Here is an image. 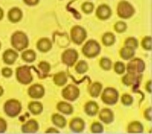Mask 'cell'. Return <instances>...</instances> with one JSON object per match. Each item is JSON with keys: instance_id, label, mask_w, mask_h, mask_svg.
I'll return each mask as SVG.
<instances>
[{"instance_id": "obj_16", "label": "cell", "mask_w": 152, "mask_h": 134, "mask_svg": "<svg viewBox=\"0 0 152 134\" xmlns=\"http://www.w3.org/2000/svg\"><path fill=\"white\" fill-rule=\"evenodd\" d=\"M70 128L75 133H80L84 130L85 123L83 119L80 118L73 119L69 124Z\"/></svg>"}, {"instance_id": "obj_48", "label": "cell", "mask_w": 152, "mask_h": 134, "mask_svg": "<svg viewBox=\"0 0 152 134\" xmlns=\"http://www.w3.org/2000/svg\"><path fill=\"white\" fill-rule=\"evenodd\" d=\"M1 43L0 42V49H1Z\"/></svg>"}, {"instance_id": "obj_12", "label": "cell", "mask_w": 152, "mask_h": 134, "mask_svg": "<svg viewBox=\"0 0 152 134\" xmlns=\"http://www.w3.org/2000/svg\"><path fill=\"white\" fill-rule=\"evenodd\" d=\"M112 15V10L108 5L103 4L99 5L96 11V15L98 18L102 20L109 19Z\"/></svg>"}, {"instance_id": "obj_29", "label": "cell", "mask_w": 152, "mask_h": 134, "mask_svg": "<svg viewBox=\"0 0 152 134\" xmlns=\"http://www.w3.org/2000/svg\"><path fill=\"white\" fill-rule=\"evenodd\" d=\"M28 109L32 114L34 115H38L43 111V105L38 101H33L29 104Z\"/></svg>"}, {"instance_id": "obj_42", "label": "cell", "mask_w": 152, "mask_h": 134, "mask_svg": "<svg viewBox=\"0 0 152 134\" xmlns=\"http://www.w3.org/2000/svg\"><path fill=\"white\" fill-rule=\"evenodd\" d=\"M145 117L146 120L151 121H152V108H149L145 110Z\"/></svg>"}, {"instance_id": "obj_32", "label": "cell", "mask_w": 152, "mask_h": 134, "mask_svg": "<svg viewBox=\"0 0 152 134\" xmlns=\"http://www.w3.org/2000/svg\"><path fill=\"white\" fill-rule=\"evenodd\" d=\"M112 61L107 57H103L100 61V66L105 71L110 70L112 68Z\"/></svg>"}, {"instance_id": "obj_7", "label": "cell", "mask_w": 152, "mask_h": 134, "mask_svg": "<svg viewBox=\"0 0 152 134\" xmlns=\"http://www.w3.org/2000/svg\"><path fill=\"white\" fill-rule=\"evenodd\" d=\"M16 77L19 82L27 85L31 83L33 79L31 72V67L28 66H22L16 70Z\"/></svg>"}, {"instance_id": "obj_24", "label": "cell", "mask_w": 152, "mask_h": 134, "mask_svg": "<svg viewBox=\"0 0 152 134\" xmlns=\"http://www.w3.org/2000/svg\"><path fill=\"white\" fill-rule=\"evenodd\" d=\"M135 50L131 47L124 46L120 51V55L124 60H129L132 58L135 55Z\"/></svg>"}, {"instance_id": "obj_34", "label": "cell", "mask_w": 152, "mask_h": 134, "mask_svg": "<svg viewBox=\"0 0 152 134\" xmlns=\"http://www.w3.org/2000/svg\"><path fill=\"white\" fill-rule=\"evenodd\" d=\"M125 46L131 47L134 50L136 49L139 46L138 41L135 38L129 37L125 41Z\"/></svg>"}, {"instance_id": "obj_2", "label": "cell", "mask_w": 152, "mask_h": 134, "mask_svg": "<svg viewBox=\"0 0 152 134\" xmlns=\"http://www.w3.org/2000/svg\"><path fill=\"white\" fill-rule=\"evenodd\" d=\"M101 50L100 45L97 41L90 39L83 46L82 52L84 55L88 58H94L100 54Z\"/></svg>"}, {"instance_id": "obj_18", "label": "cell", "mask_w": 152, "mask_h": 134, "mask_svg": "<svg viewBox=\"0 0 152 134\" xmlns=\"http://www.w3.org/2000/svg\"><path fill=\"white\" fill-rule=\"evenodd\" d=\"M37 49L42 52H47L52 48V43L48 38H42L37 43Z\"/></svg>"}, {"instance_id": "obj_36", "label": "cell", "mask_w": 152, "mask_h": 134, "mask_svg": "<svg viewBox=\"0 0 152 134\" xmlns=\"http://www.w3.org/2000/svg\"><path fill=\"white\" fill-rule=\"evenodd\" d=\"M114 29L118 33H123L127 30V24L122 21H118L114 25Z\"/></svg>"}, {"instance_id": "obj_31", "label": "cell", "mask_w": 152, "mask_h": 134, "mask_svg": "<svg viewBox=\"0 0 152 134\" xmlns=\"http://www.w3.org/2000/svg\"><path fill=\"white\" fill-rule=\"evenodd\" d=\"M89 69V66L86 61H80L75 66V70L79 74H83L87 72Z\"/></svg>"}, {"instance_id": "obj_19", "label": "cell", "mask_w": 152, "mask_h": 134, "mask_svg": "<svg viewBox=\"0 0 152 134\" xmlns=\"http://www.w3.org/2000/svg\"><path fill=\"white\" fill-rule=\"evenodd\" d=\"M99 110V106L95 101H90L86 103L84 107L86 114L90 117L96 115Z\"/></svg>"}, {"instance_id": "obj_47", "label": "cell", "mask_w": 152, "mask_h": 134, "mask_svg": "<svg viewBox=\"0 0 152 134\" xmlns=\"http://www.w3.org/2000/svg\"><path fill=\"white\" fill-rule=\"evenodd\" d=\"M4 89L1 86H0V97L1 96L4 94Z\"/></svg>"}, {"instance_id": "obj_13", "label": "cell", "mask_w": 152, "mask_h": 134, "mask_svg": "<svg viewBox=\"0 0 152 134\" xmlns=\"http://www.w3.org/2000/svg\"><path fill=\"white\" fill-rule=\"evenodd\" d=\"M45 90L43 86L39 84H34L31 86L28 90L29 96L34 99H40L45 95Z\"/></svg>"}, {"instance_id": "obj_17", "label": "cell", "mask_w": 152, "mask_h": 134, "mask_svg": "<svg viewBox=\"0 0 152 134\" xmlns=\"http://www.w3.org/2000/svg\"><path fill=\"white\" fill-rule=\"evenodd\" d=\"M22 17L23 13L19 8H12L8 13V18L12 23H18L21 20Z\"/></svg>"}, {"instance_id": "obj_20", "label": "cell", "mask_w": 152, "mask_h": 134, "mask_svg": "<svg viewBox=\"0 0 152 134\" xmlns=\"http://www.w3.org/2000/svg\"><path fill=\"white\" fill-rule=\"evenodd\" d=\"M39 129V125L34 120H31L22 127V130L26 133H35Z\"/></svg>"}, {"instance_id": "obj_38", "label": "cell", "mask_w": 152, "mask_h": 134, "mask_svg": "<svg viewBox=\"0 0 152 134\" xmlns=\"http://www.w3.org/2000/svg\"><path fill=\"white\" fill-rule=\"evenodd\" d=\"M104 130L103 125L100 122H94L91 125V131L93 133H102Z\"/></svg>"}, {"instance_id": "obj_1", "label": "cell", "mask_w": 152, "mask_h": 134, "mask_svg": "<svg viewBox=\"0 0 152 134\" xmlns=\"http://www.w3.org/2000/svg\"><path fill=\"white\" fill-rule=\"evenodd\" d=\"M11 42L12 46L18 51H21L27 48L29 43L27 35L19 31L15 32L12 35Z\"/></svg>"}, {"instance_id": "obj_9", "label": "cell", "mask_w": 152, "mask_h": 134, "mask_svg": "<svg viewBox=\"0 0 152 134\" xmlns=\"http://www.w3.org/2000/svg\"><path fill=\"white\" fill-rule=\"evenodd\" d=\"M79 55L77 51L72 49H69L64 52L62 55V61L65 65L68 66H72L77 62Z\"/></svg>"}, {"instance_id": "obj_8", "label": "cell", "mask_w": 152, "mask_h": 134, "mask_svg": "<svg viewBox=\"0 0 152 134\" xmlns=\"http://www.w3.org/2000/svg\"><path fill=\"white\" fill-rule=\"evenodd\" d=\"M145 69V64L141 59L134 58L129 62L127 66V72L141 74Z\"/></svg>"}, {"instance_id": "obj_11", "label": "cell", "mask_w": 152, "mask_h": 134, "mask_svg": "<svg viewBox=\"0 0 152 134\" xmlns=\"http://www.w3.org/2000/svg\"><path fill=\"white\" fill-rule=\"evenodd\" d=\"M142 74H136L128 73L122 79V81L125 85L130 86L140 84L142 80Z\"/></svg>"}, {"instance_id": "obj_22", "label": "cell", "mask_w": 152, "mask_h": 134, "mask_svg": "<svg viewBox=\"0 0 152 134\" xmlns=\"http://www.w3.org/2000/svg\"><path fill=\"white\" fill-rule=\"evenodd\" d=\"M57 109L60 112L66 115H70L73 112L72 106L65 101H61L57 104Z\"/></svg>"}, {"instance_id": "obj_43", "label": "cell", "mask_w": 152, "mask_h": 134, "mask_svg": "<svg viewBox=\"0 0 152 134\" xmlns=\"http://www.w3.org/2000/svg\"><path fill=\"white\" fill-rule=\"evenodd\" d=\"M23 1L28 6H34L39 4V0H23Z\"/></svg>"}, {"instance_id": "obj_35", "label": "cell", "mask_w": 152, "mask_h": 134, "mask_svg": "<svg viewBox=\"0 0 152 134\" xmlns=\"http://www.w3.org/2000/svg\"><path fill=\"white\" fill-rule=\"evenodd\" d=\"M81 10L86 14H91L94 11V6L91 2L86 1L84 3L81 5Z\"/></svg>"}, {"instance_id": "obj_28", "label": "cell", "mask_w": 152, "mask_h": 134, "mask_svg": "<svg viewBox=\"0 0 152 134\" xmlns=\"http://www.w3.org/2000/svg\"><path fill=\"white\" fill-rule=\"evenodd\" d=\"M115 36L112 32L104 33L102 37L103 44L105 46H111L114 45L115 42Z\"/></svg>"}, {"instance_id": "obj_40", "label": "cell", "mask_w": 152, "mask_h": 134, "mask_svg": "<svg viewBox=\"0 0 152 134\" xmlns=\"http://www.w3.org/2000/svg\"><path fill=\"white\" fill-rule=\"evenodd\" d=\"M1 74L4 77H9L11 76L13 74V71L8 67H5L1 70Z\"/></svg>"}, {"instance_id": "obj_30", "label": "cell", "mask_w": 152, "mask_h": 134, "mask_svg": "<svg viewBox=\"0 0 152 134\" xmlns=\"http://www.w3.org/2000/svg\"><path fill=\"white\" fill-rule=\"evenodd\" d=\"M22 58L26 62L31 63L35 60L36 55L34 51L28 50L23 52L21 55Z\"/></svg>"}, {"instance_id": "obj_27", "label": "cell", "mask_w": 152, "mask_h": 134, "mask_svg": "<svg viewBox=\"0 0 152 134\" xmlns=\"http://www.w3.org/2000/svg\"><path fill=\"white\" fill-rule=\"evenodd\" d=\"M38 66L39 69V72H38L39 74V77L41 78L47 77L51 70V66L49 63L47 62H42L39 63Z\"/></svg>"}, {"instance_id": "obj_3", "label": "cell", "mask_w": 152, "mask_h": 134, "mask_svg": "<svg viewBox=\"0 0 152 134\" xmlns=\"http://www.w3.org/2000/svg\"><path fill=\"white\" fill-rule=\"evenodd\" d=\"M134 8L126 1H121L118 4L117 14L122 19H127L132 17L135 14Z\"/></svg>"}, {"instance_id": "obj_45", "label": "cell", "mask_w": 152, "mask_h": 134, "mask_svg": "<svg viewBox=\"0 0 152 134\" xmlns=\"http://www.w3.org/2000/svg\"><path fill=\"white\" fill-rule=\"evenodd\" d=\"M46 133H59L58 131L56 129V128H49L48 130H47V131L46 132Z\"/></svg>"}, {"instance_id": "obj_14", "label": "cell", "mask_w": 152, "mask_h": 134, "mask_svg": "<svg viewBox=\"0 0 152 134\" xmlns=\"http://www.w3.org/2000/svg\"><path fill=\"white\" fill-rule=\"evenodd\" d=\"M18 57L16 51L12 49H8L3 53V59L7 65H13Z\"/></svg>"}, {"instance_id": "obj_41", "label": "cell", "mask_w": 152, "mask_h": 134, "mask_svg": "<svg viewBox=\"0 0 152 134\" xmlns=\"http://www.w3.org/2000/svg\"><path fill=\"white\" fill-rule=\"evenodd\" d=\"M7 122L3 118H0V133H3L7 130Z\"/></svg>"}, {"instance_id": "obj_5", "label": "cell", "mask_w": 152, "mask_h": 134, "mask_svg": "<svg viewBox=\"0 0 152 134\" xmlns=\"http://www.w3.org/2000/svg\"><path fill=\"white\" fill-rule=\"evenodd\" d=\"M20 103L15 99L9 100L4 105V111L8 117H15L18 115L21 111Z\"/></svg>"}, {"instance_id": "obj_4", "label": "cell", "mask_w": 152, "mask_h": 134, "mask_svg": "<svg viewBox=\"0 0 152 134\" xmlns=\"http://www.w3.org/2000/svg\"><path fill=\"white\" fill-rule=\"evenodd\" d=\"M119 93L113 87H107L104 90L101 99L103 103L108 105H114L118 103Z\"/></svg>"}, {"instance_id": "obj_26", "label": "cell", "mask_w": 152, "mask_h": 134, "mask_svg": "<svg viewBox=\"0 0 152 134\" xmlns=\"http://www.w3.org/2000/svg\"><path fill=\"white\" fill-rule=\"evenodd\" d=\"M53 79V82L56 85L63 86L67 82V77L65 72H61L55 74Z\"/></svg>"}, {"instance_id": "obj_23", "label": "cell", "mask_w": 152, "mask_h": 134, "mask_svg": "<svg viewBox=\"0 0 152 134\" xmlns=\"http://www.w3.org/2000/svg\"><path fill=\"white\" fill-rule=\"evenodd\" d=\"M103 89V85L100 82H94L90 85L89 91L90 94L92 97H98L100 95L102 90Z\"/></svg>"}, {"instance_id": "obj_37", "label": "cell", "mask_w": 152, "mask_h": 134, "mask_svg": "<svg viewBox=\"0 0 152 134\" xmlns=\"http://www.w3.org/2000/svg\"><path fill=\"white\" fill-rule=\"evenodd\" d=\"M126 67L124 63L121 62H116L114 65V71L117 74L121 75L125 72Z\"/></svg>"}, {"instance_id": "obj_25", "label": "cell", "mask_w": 152, "mask_h": 134, "mask_svg": "<svg viewBox=\"0 0 152 134\" xmlns=\"http://www.w3.org/2000/svg\"><path fill=\"white\" fill-rule=\"evenodd\" d=\"M53 124L56 127L60 128L65 127L66 125V120L63 116L58 114H55L52 117Z\"/></svg>"}, {"instance_id": "obj_44", "label": "cell", "mask_w": 152, "mask_h": 134, "mask_svg": "<svg viewBox=\"0 0 152 134\" xmlns=\"http://www.w3.org/2000/svg\"><path fill=\"white\" fill-rule=\"evenodd\" d=\"M146 90L149 93H152V81L151 80L149 81L146 84L145 86Z\"/></svg>"}, {"instance_id": "obj_39", "label": "cell", "mask_w": 152, "mask_h": 134, "mask_svg": "<svg viewBox=\"0 0 152 134\" xmlns=\"http://www.w3.org/2000/svg\"><path fill=\"white\" fill-rule=\"evenodd\" d=\"M121 101L123 105L129 106L133 103V98L129 94H124L122 96Z\"/></svg>"}, {"instance_id": "obj_21", "label": "cell", "mask_w": 152, "mask_h": 134, "mask_svg": "<svg viewBox=\"0 0 152 134\" xmlns=\"http://www.w3.org/2000/svg\"><path fill=\"white\" fill-rule=\"evenodd\" d=\"M144 127L142 124L139 121L132 122L128 125V133H142L143 132Z\"/></svg>"}, {"instance_id": "obj_15", "label": "cell", "mask_w": 152, "mask_h": 134, "mask_svg": "<svg viewBox=\"0 0 152 134\" xmlns=\"http://www.w3.org/2000/svg\"><path fill=\"white\" fill-rule=\"evenodd\" d=\"M99 117L104 124H110L114 121V113L111 109L104 108L99 113Z\"/></svg>"}, {"instance_id": "obj_46", "label": "cell", "mask_w": 152, "mask_h": 134, "mask_svg": "<svg viewBox=\"0 0 152 134\" xmlns=\"http://www.w3.org/2000/svg\"><path fill=\"white\" fill-rule=\"evenodd\" d=\"M4 12L3 9L0 7V20H1L4 17Z\"/></svg>"}, {"instance_id": "obj_6", "label": "cell", "mask_w": 152, "mask_h": 134, "mask_svg": "<svg viewBox=\"0 0 152 134\" xmlns=\"http://www.w3.org/2000/svg\"><path fill=\"white\" fill-rule=\"evenodd\" d=\"M87 37L86 31L80 25H75L71 28L70 37L74 43L76 44H81L85 41Z\"/></svg>"}, {"instance_id": "obj_10", "label": "cell", "mask_w": 152, "mask_h": 134, "mask_svg": "<svg viewBox=\"0 0 152 134\" xmlns=\"http://www.w3.org/2000/svg\"><path fill=\"white\" fill-rule=\"evenodd\" d=\"M80 90L76 86L69 85L62 90L63 97L69 101H73L79 98L80 96Z\"/></svg>"}, {"instance_id": "obj_33", "label": "cell", "mask_w": 152, "mask_h": 134, "mask_svg": "<svg viewBox=\"0 0 152 134\" xmlns=\"http://www.w3.org/2000/svg\"><path fill=\"white\" fill-rule=\"evenodd\" d=\"M152 39L150 36H146L142 39V46L146 51H151L152 49Z\"/></svg>"}]
</instances>
